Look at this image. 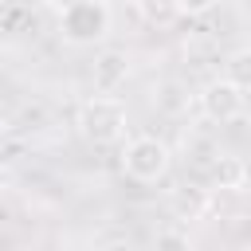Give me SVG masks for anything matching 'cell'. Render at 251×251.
Masks as SVG:
<instances>
[{"label": "cell", "instance_id": "3", "mask_svg": "<svg viewBox=\"0 0 251 251\" xmlns=\"http://www.w3.org/2000/svg\"><path fill=\"white\" fill-rule=\"evenodd\" d=\"M169 145L165 141H157V137H133L129 145H126V153H122V169H126V176H133V180H141V184H153V180H161L165 173H169Z\"/></svg>", "mask_w": 251, "mask_h": 251}, {"label": "cell", "instance_id": "4", "mask_svg": "<svg viewBox=\"0 0 251 251\" xmlns=\"http://www.w3.org/2000/svg\"><path fill=\"white\" fill-rule=\"evenodd\" d=\"M200 110H204V118H212V122H220V126L239 122V118L247 114V90H239V86L227 82V78H216V82H208V86L200 90Z\"/></svg>", "mask_w": 251, "mask_h": 251}, {"label": "cell", "instance_id": "1", "mask_svg": "<svg viewBox=\"0 0 251 251\" xmlns=\"http://www.w3.org/2000/svg\"><path fill=\"white\" fill-rule=\"evenodd\" d=\"M78 133L94 145H110L126 133V106L114 94H94L78 106Z\"/></svg>", "mask_w": 251, "mask_h": 251}, {"label": "cell", "instance_id": "5", "mask_svg": "<svg viewBox=\"0 0 251 251\" xmlns=\"http://www.w3.org/2000/svg\"><path fill=\"white\" fill-rule=\"evenodd\" d=\"M126 78H129V55L126 51H102L94 59V90L98 94H114Z\"/></svg>", "mask_w": 251, "mask_h": 251}, {"label": "cell", "instance_id": "6", "mask_svg": "<svg viewBox=\"0 0 251 251\" xmlns=\"http://www.w3.org/2000/svg\"><path fill=\"white\" fill-rule=\"evenodd\" d=\"M137 12L149 27H173L184 12H180V0H137Z\"/></svg>", "mask_w": 251, "mask_h": 251}, {"label": "cell", "instance_id": "7", "mask_svg": "<svg viewBox=\"0 0 251 251\" xmlns=\"http://www.w3.org/2000/svg\"><path fill=\"white\" fill-rule=\"evenodd\" d=\"M212 184L216 188H243L247 184V165L239 157H216L212 165Z\"/></svg>", "mask_w": 251, "mask_h": 251}, {"label": "cell", "instance_id": "10", "mask_svg": "<svg viewBox=\"0 0 251 251\" xmlns=\"http://www.w3.org/2000/svg\"><path fill=\"white\" fill-rule=\"evenodd\" d=\"M153 251H192V243H188L184 231H157Z\"/></svg>", "mask_w": 251, "mask_h": 251}, {"label": "cell", "instance_id": "11", "mask_svg": "<svg viewBox=\"0 0 251 251\" xmlns=\"http://www.w3.org/2000/svg\"><path fill=\"white\" fill-rule=\"evenodd\" d=\"M208 8H212V0H180V12H188V16H200Z\"/></svg>", "mask_w": 251, "mask_h": 251}, {"label": "cell", "instance_id": "15", "mask_svg": "<svg viewBox=\"0 0 251 251\" xmlns=\"http://www.w3.org/2000/svg\"><path fill=\"white\" fill-rule=\"evenodd\" d=\"M39 4H47V0H39Z\"/></svg>", "mask_w": 251, "mask_h": 251}, {"label": "cell", "instance_id": "8", "mask_svg": "<svg viewBox=\"0 0 251 251\" xmlns=\"http://www.w3.org/2000/svg\"><path fill=\"white\" fill-rule=\"evenodd\" d=\"M173 212L180 216V220H196V216H204L208 212V192L204 188H176L173 192Z\"/></svg>", "mask_w": 251, "mask_h": 251}, {"label": "cell", "instance_id": "9", "mask_svg": "<svg viewBox=\"0 0 251 251\" xmlns=\"http://www.w3.org/2000/svg\"><path fill=\"white\" fill-rule=\"evenodd\" d=\"M224 78L235 82L239 90H251V47H239V51L227 55V63H224Z\"/></svg>", "mask_w": 251, "mask_h": 251}, {"label": "cell", "instance_id": "13", "mask_svg": "<svg viewBox=\"0 0 251 251\" xmlns=\"http://www.w3.org/2000/svg\"><path fill=\"white\" fill-rule=\"evenodd\" d=\"M55 12H67V8H75V4H82V0H47Z\"/></svg>", "mask_w": 251, "mask_h": 251}, {"label": "cell", "instance_id": "14", "mask_svg": "<svg viewBox=\"0 0 251 251\" xmlns=\"http://www.w3.org/2000/svg\"><path fill=\"white\" fill-rule=\"evenodd\" d=\"M4 188H8V169L0 165V192H4Z\"/></svg>", "mask_w": 251, "mask_h": 251}, {"label": "cell", "instance_id": "12", "mask_svg": "<svg viewBox=\"0 0 251 251\" xmlns=\"http://www.w3.org/2000/svg\"><path fill=\"white\" fill-rule=\"evenodd\" d=\"M102 251H137V247H133L129 239H114V243H106Z\"/></svg>", "mask_w": 251, "mask_h": 251}, {"label": "cell", "instance_id": "2", "mask_svg": "<svg viewBox=\"0 0 251 251\" xmlns=\"http://www.w3.org/2000/svg\"><path fill=\"white\" fill-rule=\"evenodd\" d=\"M106 31H110V8L102 0H82L67 12H59V35L75 47L98 43V39H106Z\"/></svg>", "mask_w": 251, "mask_h": 251}]
</instances>
